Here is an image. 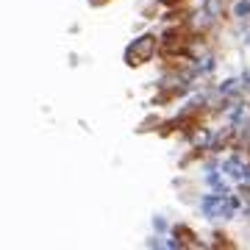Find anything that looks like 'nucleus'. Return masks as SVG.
Returning a JSON list of instances; mask_svg holds the SVG:
<instances>
[{
	"instance_id": "obj_1",
	"label": "nucleus",
	"mask_w": 250,
	"mask_h": 250,
	"mask_svg": "<svg viewBox=\"0 0 250 250\" xmlns=\"http://www.w3.org/2000/svg\"><path fill=\"white\" fill-rule=\"evenodd\" d=\"M156 50H159V39L153 34H142L125 47V62L131 64V67H139V64H145Z\"/></svg>"
},
{
	"instance_id": "obj_2",
	"label": "nucleus",
	"mask_w": 250,
	"mask_h": 250,
	"mask_svg": "<svg viewBox=\"0 0 250 250\" xmlns=\"http://www.w3.org/2000/svg\"><path fill=\"white\" fill-rule=\"evenodd\" d=\"M233 14L242 20L250 17V0H236V6H233Z\"/></svg>"
}]
</instances>
